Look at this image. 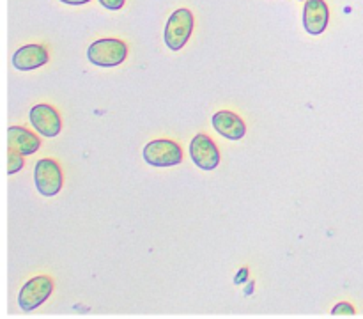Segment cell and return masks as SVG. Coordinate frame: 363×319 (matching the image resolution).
I'll return each instance as SVG.
<instances>
[{
	"label": "cell",
	"instance_id": "obj_8",
	"mask_svg": "<svg viewBox=\"0 0 363 319\" xmlns=\"http://www.w3.org/2000/svg\"><path fill=\"white\" fill-rule=\"evenodd\" d=\"M303 27L311 35H319L326 30L330 21V11L325 0H305Z\"/></svg>",
	"mask_w": 363,
	"mask_h": 319
},
{
	"label": "cell",
	"instance_id": "obj_5",
	"mask_svg": "<svg viewBox=\"0 0 363 319\" xmlns=\"http://www.w3.org/2000/svg\"><path fill=\"white\" fill-rule=\"evenodd\" d=\"M35 188L45 197H53L62 190V172L55 160L43 158L34 167Z\"/></svg>",
	"mask_w": 363,
	"mask_h": 319
},
{
	"label": "cell",
	"instance_id": "obj_3",
	"mask_svg": "<svg viewBox=\"0 0 363 319\" xmlns=\"http://www.w3.org/2000/svg\"><path fill=\"white\" fill-rule=\"evenodd\" d=\"M53 291V280L46 275H39L23 284L18 294V305L23 312H30L41 307Z\"/></svg>",
	"mask_w": 363,
	"mask_h": 319
},
{
	"label": "cell",
	"instance_id": "obj_14",
	"mask_svg": "<svg viewBox=\"0 0 363 319\" xmlns=\"http://www.w3.org/2000/svg\"><path fill=\"white\" fill-rule=\"evenodd\" d=\"M124 2H126V0H99V4H101L103 7H106V9H110V11L121 9V7L124 6Z\"/></svg>",
	"mask_w": 363,
	"mask_h": 319
},
{
	"label": "cell",
	"instance_id": "obj_1",
	"mask_svg": "<svg viewBox=\"0 0 363 319\" xmlns=\"http://www.w3.org/2000/svg\"><path fill=\"white\" fill-rule=\"evenodd\" d=\"M126 57L128 45L124 41H121V39L113 38L98 39L87 50L89 62L101 67L119 66V64H123L126 60Z\"/></svg>",
	"mask_w": 363,
	"mask_h": 319
},
{
	"label": "cell",
	"instance_id": "obj_2",
	"mask_svg": "<svg viewBox=\"0 0 363 319\" xmlns=\"http://www.w3.org/2000/svg\"><path fill=\"white\" fill-rule=\"evenodd\" d=\"M194 14L190 9H177L170 14L165 25V45L170 50L177 52L183 48L194 32Z\"/></svg>",
	"mask_w": 363,
	"mask_h": 319
},
{
	"label": "cell",
	"instance_id": "obj_6",
	"mask_svg": "<svg viewBox=\"0 0 363 319\" xmlns=\"http://www.w3.org/2000/svg\"><path fill=\"white\" fill-rule=\"evenodd\" d=\"M190 158L202 170H213L220 163V151L206 133H197L190 142Z\"/></svg>",
	"mask_w": 363,
	"mask_h": 319
},
{
	"label": "cell",
	"instance_id": "obj_4",
	"mask_svg": "<svg viewBox=\"0 0 363 319\" xmlns=\"http://www.w3.org/2000/svg\"><path fill=\"white\" fill-rule=\"evenodd\" d=\"M144 160L152 167H174L183 162V151L179 145L169 138H158L149 142L142 151Z\"/></svg>",
	"mask_w": 363,
	"mask_h": 319
},
{
	"label": "cell",
	"instance_id": "obj_10",
	"mask_svg": "<svg viewBox=\"0 0 363 319\" xmlns=\"http://www.w3.org/2000/svg\"><path fill=\"white\" fill-rule=\"evenodd\" d=\"M48 62V52L43 45H25L13 55V66L20 71H32Z\"/></svg>",
	"mask_w": 363,
	"mask_h": 319
},
{
	"label": "cell",
	"instance_id": "obj_7",
	"mask_svg": "<svg viewBox=\"0 0 363 319\" xmlns=\"http://www.w3.org/2000/svg\"><path fill=\"white\" fill-rule=\"evenodd\" d=\"M30 123L38 133L43 137H57L60 133V116L53 106L46 105V103H38L28 112Z\"/></svg>",
	"mask_w": 363,
	"mask_h": 319
},
{
	"label": "cell",
	"instance_id": "obj_13",
	"mask_svg": "<svg viewBox=\"0 0 363 319\" xmlns=\"http://www.w3.org/2000/svg\"><path fill=\"white\" fill-rule=\"evenodd\" d=\"M354 307L347 301H340L332 308V315H354Z\"/></svg>",
	"mask_w": 363,
	"mask_h": 319
},
{
	"label": "cell",
	"instance_id": "obj_9",
	"mask_svg": "<svg viewBox=\"0 0 363 319\" xmlns=\"http://www.w3.org/2000/svg\"><path fill=\"white\" fill-rule=\"evenodd\" d=\"M211 124L222 137L229 140H241L247 135V126L243 119L229 110H220L211 117Z\"/></svg>",
	"mask_w": 363,
	"mask_h": 319
},
{
	"label": "cell",
	"instance_id": "obj_12",
	"mask_svg": "<svg viewBox=\"0 0 363 319\" xmlns=\"http://www.w3.org/2000/svg\"><path fill=\"white\" fill-rule=\"evenodd\" d=\"M23 169V155H20L14 149H7V174L13 176V174L20 172Z\"/></svg>",
	"mask_w": 363,
	"mask_h": 319
},
{
	"label": "cell",
	"instance_id": "obj_15",
	"mask_svg": "<svg viewBox=\"0 0 363 319\" xmlns=\"http://www.w3.org/2000/svg\"><path fill=\"white\" fill-rule=\"evenodd\" d=\"M62 4H67V6H84V4L91 2V0H60Z\"/></svg>",
	"mask_w": 363,
	"mask_h": 319
},
{
	"label": "cell",
	"instance_id": "obj_11",
	"mask_svg": "<svg viewBox=\"0 0 363 319\" xmlns=\"http://www.w3.org/2000/svg\"><path fill=\"white\" fill-rule=\"evenodd\" d=\"M7 142H9V149H14L23 156L34 155L41 147V140L21 126H11L7 130Z\"/></svg>",
	"mask_w": 363,
	"mask_h": 319
}]
</instances>
